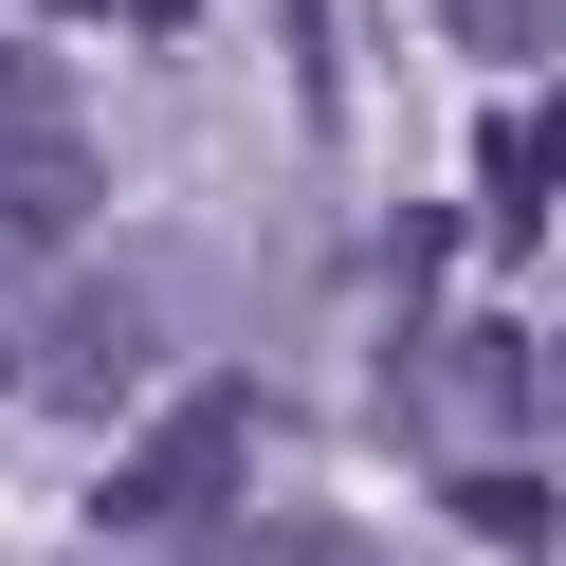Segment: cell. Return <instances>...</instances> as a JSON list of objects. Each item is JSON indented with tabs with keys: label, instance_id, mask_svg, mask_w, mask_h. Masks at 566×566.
<instances>
[{
	"label": "cell",
	"instance_id": "1",
	"mask_svg": "<svg viewBox=\"0 0 566 566\" xmlns=\"http://www.w3.org/2000/svg\"><path fill=\"white\" fill-rule=\"evenodd\" d=\"M238 475H256V384H184V402L128 439V475L92 493V512H111L128 548H184V530L238 512Z\"/></svg>",
	"mask_w": 566,
	"mask_h": 566
},
{
	"label": "cell",
	"instance_id": "2",
	"mask_svg": "<svg viewBox=\"0 0 566 566\" xmlns=\"http://www.w3.org/2000/svg\"><path fill=\"white\" fill-rule=\"evenodd\" d=\"M147 347H165V329H147V293H74V311H55V347H38L19 384H38V402H74V420H111Z\"/></svg>",
	"mask_w": 566,
	"mask_h": 566
},
{
	"label": "cell",
	"instance_id": "3",
	"mask_svg": "<svg viewBox=\"0 0 566 566\" xmlns=\"http://www.w3.org/2000/svg\"><path fill=\"white\" fill-rule=\"evenodd\" d=\"M92 220V147L74 128H19L0 147V256H38V238H74Z\"/></svg>",
	"mask_w": 566,
	"mask_h": 566
},
{
	"label": "cell",
	"instance_id": "4",
	"mask_svg": "<svg viewBox=\"0 0 566 566\" xmlns=\"http://www.w3.org/2000/svg\"><path fill=\"white\" fill-rule=\"evenodd\" d=\"M201 566H384L347 512H220V530H184Z\"/></svg>",
	"mask_w": 566,
	"mask_h": 566
},
{
	"label": "cell",
	"instance_id": "5",
	"mask_svg": "<svg viewBox=\"0 0 566 566\" xmlns=\"http://www.w3.org/2000/svg\"><path fill=\"white\" fill-rule=\"evenodd\" d=\"M439 512L475 530V548H548V530H566V512H548V475H512V457H457V475H439Z\"/></svg>",
	"mask_w": 566,
	"mask_h": 566
},
{
	"label": "cell",
	"instance_id": "6",
	"mask_svg": "<svg viewBox=\"0 0 566 566\" xmlns=\"http://www.w3.org/2000/svg\"><path fill=\"white\" fill-rule=\"evenodd\" d=\"M420 402H457V420H512V402H530V347H512V329H439Z\"/></svg>",
	"mask_w": 566,
	"mask_h": 566
},
{
	"label": "cell",
	"instance_id": "7",
	"mask_svg": "<svg viewBox=\"0 0 566 566\" xmlns=\"http://www.w3.org/2000/svg\"><path fill=\"white\" fill-rule=\"evenodd\" d=\"M439 38H457V55H493V74H530V55L566 38V0H439Z\"/></svg>",
	"mask_w": 566,
	"mask_h": 566
},
{
	"label": "cell",
	"instance_id": "8",
	"mask_svg": "<svg viewBox=\"0 0 566 566\" xmlns=\"http://www.w3.org/2000/svg\"><path fill=\"white\" fill-rule=\"evenodd\" d=\"M19 128H74V92H55L38 38H0V147H19Z\"/></svg>",
	"mask_w": 566,
	"mask_h": 566
},
{
	"label": "cell",
	"instance_id": "9",
	"mask_svg": "<svg viewBox=\"0 0 566 566\" xmlns=\"http://www.w3.org/2000/svg\"><path fill=\"white\" fill-rule=\"evenodd\" d=\"M128 19H147V38H165V19H184V0H128Z\"/></svg>",
	"mask_w": 566,
	"mask_h": 566
},
{
	"label": "cell",
	"instance_id": "10",
	"mask_svg": "<svg viewBox=\"0 0 566 566\" xmlns=\"http://www.w3.org/2000/svg\"><path fill=\"white\" fill-rule=\"evenodd\" d=\"M530 384H548V402H566V347H548V366H530Z\"/></svg>",
	"mask_w": 566,
	"mask_h": 566
}]
</instances>
